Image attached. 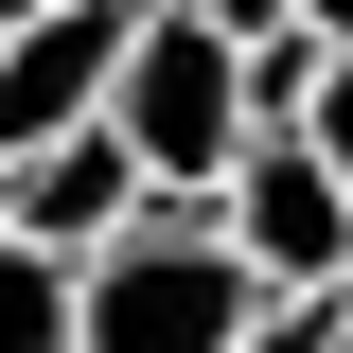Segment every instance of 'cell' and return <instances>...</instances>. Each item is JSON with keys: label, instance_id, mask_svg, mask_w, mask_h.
<instances>
[{"label": "cell", "instance_id": "obj_1", "mask_svg": "<svg viewBox=\"0 0 353 353\" xmlns=\"http://www.w3.org/2000/svg\"><path fill=\"white\" fill-rule=\"evenodd\" d=\"M106 124H124V159L159 176V212H212L230 176H248V53L230 36H194V18H141V53H124V88H106Z\"/></svg>", "mask_w": 353, "mask_h": 353}, {"label": "cell", "instance_id": "obj_3", "mask_svg": "<svg viewBox=\"0 0 353 353\" xmlns=\"http://www.w3.org/2000/svg\"><path fill=\"white\" fill-rule=\"evenodd\" d=\"M212 230L248 248L265 301H336V283H353V194H336L318 141H248V176L212 194Z\"/></svg>", "mask_w": 353, "mask_h": 353}, {"label": "cell", "instance_id": "obj_7", "mask_svg": "<svg viewBox=\"0 0 353 353\" xmlns=\"http://www.w3.org/2000/svg\"><path fill=\"white\" fill-rule=\"evenodd\" d=\"M248 353H353V283H336V301H265Z\"/></svg>", "mask_w": 353, "mask_h": 353}, {"label": "cell", "instance_id": "obj_8", "mask_svg": "<svg viewBox=\"0 0 353 353\" xmlns=\"http://www.w3.org/2000/svg\"><path fill=\"white\" fill-rule=\"evenodd\" d=\"M301 141H318V159H336V194H353V53H336V71H318V124H301Z\"/></svg>", "mask_w": 353, "mask_h": 353}, {"label": "cell", "instance_id": "obj_2", "mask_svg": "<svg viewBox=\"0 0 353 353\" xmlns=\"http://www.w3.org/2000/svg\"><path fill=\"white\" fill-rule=\"evenodd\" d=\"M248 318H265V283L212 212H141L88 265V353H248Z\"/></svg>", "mask_w": 353, "mask_h": 353}, {"label": "cell", "instance_id": "obj_11", "mask_svg": "<svg viewBox=\"0 0 353 353\" xmlns=\"http://www.w3.org/2000/svg\"><path fill=\"white\" fill-rule=\"evenodd\" d=\"M124 18H176V0H124Z\"/></svg>", "mask_w": 353, "mask_h": 353}, {"label": "cell", "instance_id": "obj_9", "mask_svg": "<svg viewBox=\"0 0 353 353\" xmlns=\"http://www.w3.org/2000/svg\"><path fill=\"white\" fill-rule=\"evenodd\" d=\"M301 36H318V53H353V0H301Z\"/></svg>", "mask_w": 353, "mask_h": 353}, {"label": "cell", "instance_id": "obj_6", "mask_svg": "<svg viewBox=\"0 0 353 353\" xmlns=\"http://www.w3.org/2000/svg\"><path fill=\"white\" fill-rule=\"evenodd\" d=\"M0 353H88V265L0 248Z\"/></svg>", "mask_w": 353, "mask_h": 353}, {"label": "cell", "instance_id": "obj_4", "mask_svg": "<svg viewBox=\"0 0 353 353\" xmlns=\"http://www.w3.org/2000/svg\"><path fill=\"white\" fill-rule=\"evenodd\" d=\"M124 53H141V18H124V0H71V18H36V36H0V176L106 124Z\"/></svg>", "mask_w": 353, "mask_h": 353}, {"label": "cell", "instance_id": "obj_5", "mask_svg": "<svg viewBox=\"0 0 353 353\" xmlns=\"http://www.w3.org/2000/svg\"><path fill=\"white\" fill-rule=\"evenodd\" d=\"M141 212H159V176L124 159V124H88V141H53V159L0 176V248H53V265H106Z\"/></svg>", "mask_w": 353, "mask_h": 353}, {"label": "cell", "instance_id": "obj_10", "mask_svg": "<svg viewBox=\"0 0 353 353\" xmlns=\"http://www.w3.org/2000/svg\"><path fill=\"white\" fill-rule=\"evenodd\" d=\"M36 18H71V0H0V36H36Z\"/></svg>", "mask_w": 353, "mask_h": 353}]
</instances>
